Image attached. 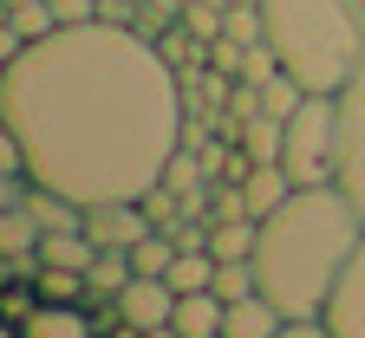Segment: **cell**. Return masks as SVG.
<instances>
[{
  "instance_id": "1",
  "label": "cell",
  "mask_w": 365,
  "mask_h": 338,
  "mask_svg": "<svg viewBox=\"0 0 365 338\" xmlns=\"http://www.w3.org/2000/svg\"><path fill=\"white\" fill-rule=\"evenodd\" d=\"M182 117V78L137 26H59L0 65V137L20 143L26 182L85 208L157 189Z\"/></svg>"
},
{
  "instance_id": "2",
  "label": "cell",
  "mask_w": 365,
  "mask_h": 338,
  "mask_svg": "<svg viewBox=\"0 0 365 338\" xmlns=\"http://www.w3.org/2000/svg\"><path fill=\"white\" fill-rule=\"evenodd\" d=\"M359 241H365V215L339 182L294 189L274 215H261L255 280L287 319H319Z\"/></svg>"
},
{
  "instance_id": "3",
  "label": "cell",
  "mask_w": 365,
  "mask_h": 338,
  "mask_svg": "<svg viewBox=\"0 0 365 338\" xmlns=\"http://www.w3.org/2000/svg\"><path fill=\"white\" fill-rule=\"evenodd\" d=\"M261 26L307 91H339L365 65V14L352 0H261Z\"/></svg>"
},
{
  "instance_id": "4",
  "label": "cell",
  "mask_w": 365,
  "mask_h": 338,
  "mask_svg": "<svg viewBox=\"0 0 365 338\" xmlns=\"http://www.w3.org/2000/svg\"><path fill=\"white\" fill-rule=\"evenodd\" d=\"M281 169L294 176V189H327L339 176V91H307V105L287 117Z\"/></svg>"
},
{
  "instance_id": "5",
  "label": "cell",
  "mask_w": 365,
  "mask_h": 338,
  "mask_svg": "<svg viewBox=\"0 0 365 338\" xmlns=\"http://www.w3.org/2000/svg\"><path fill=\"white\" fill-rule=\"evenodd\" d=\"M346 196L365 215V65L339 85V176H333Z\"/></svg>"
},
{
  "instance_id": "6",
  "label": "cell",
  "mask_w": 365,
  "mask_h": 338,
  "mask_svg": "<svg viewBox=\"0 0 365 338\" xmlns=\"http://www.w3.org/2000/svg\"><path fill=\"white\" fill-rule=\"evenodd\" d=\"M319 325H327L333 338H365V241L352 248V260H346V273L333 286L327 312H319Z\"/></svg>"
},
{
  "instance_id": "7",
  "label": "cell",
  "mask_w": 365,
  "mask_h": 338,
  "mask_svg": "<svg viewBox=\"0 0 365 338\" xmlns=\"http://www.w3.org/2000/svg\"><path fill=\"white\" fill-rule=\"evenodd\" d=\"M157 221L137 208V202H91L85 208V234L98 241V248H137Z\"/></svg>"
},
{
  "instance_id": "8",
  "label": "cell",
  "mask_w": 365,
  "mask_h": 338,
  "mask_svg": "<svg viewBox=\"0 0 365 338\" xmlns=\"http://www.w3.org/2000/svg\"><path fill=\"white\" fill-rule=\"evenodd\" d=\"M118 312H124V325H137V332H157V325H170V312H176V286L137 273L124 293H118Z\"/></svg>"
},
{
  "instance_id": "9",
  "label": "cell",
  "mask_w": 365,
  "mask_h": 338,
  "mask_svg": "<svg viewBox=\"0 0 365 338\" xmlns=\"http://www.w3.org/2000/svg\"><path fill=\"white\" fill-rule=\"evenodd\" d=\"M294 319L274 306L267 293H248V300H235L228 306V319H222V338H281Z\"/></svg>"
},
{
  "instance_id": "10",
  "label": "cell",
  "mask_w": 365,
  "mask_h": 338,
  "mask_svg": "<svg viewBox=\"0 0 365 338\" xmlns=\"http://www.w3.org/2000/svg\"><path fill=\"white\" fill-rule=\"evenodd\" d=\"M26 338H98V325H91V306H66V300H39V312L20 325Z\"/></svg>"
},
{
  "instance_id": "11",
  "label": "cell",
  "mask_w": 365,
  "mask_h": 338,
  "mask_svg": "<svg viewBox=\"0 0 365 338\" xmlns=\"http://www.w3.org/2000/svg\"><path fill=\"white\" fill-rule=\"evenodd\" d=\"M222 319H228V300L215 293H176V312H170L176 338H222Z\"/></svg>"
},
{
  "instance_id": "12",
  "label": "cell",
  "mask_w": 365,
  "mask_h": 338,
  "mask_svg": "<svg viewBox=\"0 0 365 338\" xmlns=\"http://www.w3.org/2000/svg\"><path fill=\"white\" fill-rule=\"evenodd\" d=\"M242 196H248V215L261 221V215H274V208L294 196V176H287L281 163H255V169L242 176Z\"/></svg>"
},
{
  "instance_id": "13",
  "label": "cell",
  "mask_w": 365,
  "mask_h": 338,
  "mask_svg": "<svg viewBox=\"0 0 365 338\" xmlns=\"http://www.w3.org/2000/svg\"><path fill=\"white\" fill-rule=\"evenodd\" d=\"M157 53H163V65L176 72V78H190V72H202L209 65V39H196L190 26H170V33H157Z\"/></svg>"
},
{
  "instance_id": "14",
  "label": "cell",
  "mask_w": 365,
  "mask_h": 338,
  "mask_svg": "<svg viewBox=\"0 0 365 338\" xmlns=\"http://www.w3.org/2000/svg\"><path fill=\"white\" fill-rule=\"evenodd\" d=\"M130 280H137V267H130V248H98V260H91V273H85L91 300H118Z\"/></svg>"
},
{
  "instance_id": "15",
  "label": "cell",
  "mask_w": 365,
  "mask_h": 338,
  "mask_svg": "<svg viewBox=\"0 0 365 338\" xmlns=\"http://www.w3.org/2000/svg\"><path fill=\"white\" fill-rule=\"evenodd\" d=\"M255 241H261V221H215L209 228V254L215 260H255Z\"/></svg>"
},
{
  "instance_id": "16",
  "label": "cell",
  "mask_w": 365,
  "mask_h": 338,
  "mask_svg": "<svg viewBox=\"0 0 365 338\" xmlns=\"http://www.w3.org/2000/svg\"><path fill=\"white\" fill-rule=\"evenodd\" d=\"M242 150H248L255 163H281V150H287V124H281V117H248V124H242Z\"/></svg>"
},
{
  "instance_id": "17",
  "label": "cell",
  "mask_w": 365,
  "mask_h": 338,
  "mask_svg": "<svg viewBox=\"0 0 365 338\" xmlns=\"http://www.w3.org/2000/svg\"><path fill=\"white\" fill-rule=\"evenodd\" d=\"M14 254H39V221L26 208L0 215V260H14Z\"/></svg>"
},
{
  "instance_id": "18",
  "label": "cell",
  "mask_w": 365,
  "mask_h": 338,
  "mask_svg": "<svg viewBox=\"0 0 365 338\" xmlns=\"http://www.w3.org/2000/svg\"><path fill=\"white\" fill-rule=\"evenodd\" d=\"M170 260H176V241H170L163 228H150V234L130 248V267H137V273H150V280H163V273H170Z\"/></svg>"
},
{
  "instance_id": "19",
  "label": "cell",
  "mask_w": 365,
  "mask_h": 338,
  "mask_svg": "<svg viewBox=\"0 0 365 338\" xmlns=\"http://www.w3.org/2000/svg\"><path fill=\"white\" fill-rule=\"evenodd\" d=\"M39 300H66V306H78V300H91V286H85V273H72V267H39Z\"/></svg>"
},
{
  "instance_id": "20",
  "label": "cell",
  "mask_w": 365,
  "mask_h": 338,
  "mask_svg": "<svg viewBox=\"0 0 365 338\" xmlns=\"http://www.w3.org/2000/svg\"><path fill=\"white\" fill-rule=\"evenodd\" d=\"M176 20H182V0H137V33H144V39L170 33Z\"/></svg>"
},
{
  "instance_id": "21",
  "label": "cell",
  "mask_w": 365,
  "mask_h": 338,
  "mask_svg": "<svg viewBox=\"0 0 365 338\" xmlns=\"http://www.w3.org/2000/svg\"><path fill=\"white\" fill-rule=\"evenodd\" d=\"M242 59H248V46L242 39H209V72H222V78H242Z\"/></svg>"
},
{
  "instance_id": "22",
  "label": "cell",
  "mask_w": 365,
  "mask_h": 338,
  "mask_svg": "<svg viewBox=\"0 0 365 338\" xmlns=\"http://www.w3.org/2000/svg\"><path fill=\"white\" fill-rule=\"evenodd\" d=\"M281 338H333V332H327V325H319V319H294V325H287Z\"/></svg>"
},
{
  "instance_id": "23",
  "label": "cell",
  "mask_w": 365,
  "mask_h": 338,
  "mask_svg": "<svg viewBox=\"0 0 365 338\" xmlns=\"http://www.w3.org/2000/svg\"><path fill=\"white\" fill-rule=\"evenodd\" d=\"M144 338H176V325H157V332H144Z\"/></svg>"
},
{
  "instance_id": "24",
  "label": "cell",
  "mask_w": 365,
  "mask_h": 338,
  "mask_svg": "<svg viewBox=\"0 0 365 338\" xmlns=\"http://www.w3.org/2000/svg\"><path fill=\"white\" fill-rule=\"evenodd\" d=\"M228 7H261V0H228Z\"/></svg>"
},
{
  "instance_id": "25",
  "label": "cell",
  "mask_w": 365,
  "mask_h": 338,
  "mask_svg": "<svg viewBox=\"0 0 365 338\" xmlns=\"http://www.w3.org/2000/svg\"><path fill=\"white\" fill-rule=\"evenodd\" d=\"M352 7H359V14H365V0H352Z\"/></svg>"
}]
</instances>
